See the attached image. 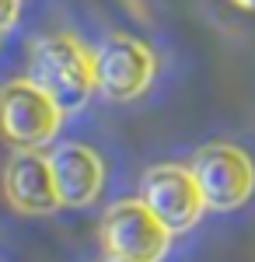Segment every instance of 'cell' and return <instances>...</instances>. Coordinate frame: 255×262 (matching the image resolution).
I'll return each mask as SVG.
<instances>
[{
  "mask_svg": "<svg viewBox=\"0 0 255 262\" xmlns=\"http://www.w3.org/2000/svg\"><path fill=\"white\" fill-rule=\"evenodd\" d=\"M28 81L56 101L59 112H70L84 105L95 88V56H88L70 35H49L32 49Z\"/></svg>",
  "mask_w": 255,
  "mask_h": 262,
  "instance_id": "obj_1",
  "label": "cell"
},
{
  "mask_svg": "<svg viewBox=\"0 0 255 262\" xmlns=\"http://www.w3.org/2000/svg\"><path fill=\"white\" fill-rule=\"evenodd\" d=\"M59 112L56 101L42 95L32 81H14L0 88V137L11 143L18 154H28L53 140L59 129Z\"/></svg>",
  "mask_w": 255,
  "mask_h": 262,
  "instance_id": "obj_2",
  "label": "cell"
},
{
  "mask_svg": "<svg viewBox=\"0 0 255 262\" xmlns=\"http://www.w3.org/2000/svg\"><path fill=\"white\" fill-rule=\"evenodd\" d=\"M172 242V231L140 200L116 203L101 221V245L109 255L130 262H157Z\"/></svg>",
  "mask_w": 255,
  "mask_h": 262,
  "instance_id": "obj_3",
  "label": "cell"
},
{
  "mask_svg": "<svg viewBox=\"0 0 255 262\" xmlns=\"http://www.w3.org/2000/svg\"><path fill=\"white\" fill-rule=\"evenodd\" d=\"M193 179H196L206 206H214V210H235V206H241L252 196L255 168H252L245 150L227 147V143H214V147H203L196 154Z\"/></svg>",
  "mask_w": 255,
  "mask_h": 262,
  "instance_id": "obj_4",
  "label": "cell"
},
{
  "mask_svg": "<svg viewBox=\"0 0 255 262\" xmlns=\"http://www.w3.org/2000/svg\"><path fill=\"white\" fill-rule=\"evenodd\" d=\"M140 203H143L172 234L193 227V224L203 217V210H206V200H203V192H199L193 171L175 168V164H161V168H151V171L143 175Z\"/></svg>",
  "mask_w": 255,
  "mask_h": 262,
  "instance_id": "obj_5",
  "label": "cell"
},
{
  "mask_svg": "<svg viewBox=\"0 0 255 262\" xmlns=\"http://www.w3.org/2000/svg\"><path fill=\"white\" fill-rule=\"evenodd\" d=\"M154 56L137 39L116 35L95 53V88L109 101H130L151 84Z\"/></svg>",
  "mask_w": 255,
  "mask_h": 262,
  "instance_id": "obj_6",
  "label": "cell"
},
{
  "mask_svg": "<svg viewBox=\"0 0 255 262\" xmlns=\"http://www.w3.org/2000/svg\"><path fill=\"white\" fill-rule=\"evenodd\" d=\"M4 196L21 213H53L59 206V192L49 158H42L35 150L11 158L4 171Z\"/></svg>",
  "mask_w": 255,
  "mask_h": 262,
  "instance_id": "obj_7",
  "label": "cell"
},
{
  "mask_svg": "<svg viewBox=\"0 0 255 262\" xmlns=\"http://www.w3.org/2000/svg\"><path fill=\"white\" fill-rule=\"evenodd\" d=\"M53 164V179H56L59 203L67 206H84L98 196L101 189V161L95 150L80 147V143H67L49 158Z\"/></svg>",
  "mask_w": 255,
  "mask_h": 262,
  "instance_id": "obj_8",
  "label": "cell"
},
{
  "mask_svg": "<svg viewBox=\"0 0 255 262\" xmlns=\"http://www.w3.org/2000/svg\"><path fill=\"white\" fill-rule=\"evenodd\" d=\"M18 18V0H0V32Z\"/></svg>",
  "mask_w": 255,
  "mask_h": 262,
  "instance_id": "obj_9",
  "label": "cell"
},
{
  "mask_svg": "<svg viewBox=\"0 0 255 262\" xmlns=\"http://www.w3.org/2000/svg\"><path fill=\"white\" fill-rule=\"evenodd\" d=\"M235 7H241V11H255V0H231Z\"/></svg>",
  "mask_w": 255,
  "mask_h": 262,
  "instance_id": "obj_10",
  "label": "cell"
},
{
  "mask_svg": "<svg viewBox=\"0 0 255 262\" xmlns=\"http://www.w3.org/2000/svg\"><path fill=\"white\" fill-rule=\"evenodd\" d=\"M105 262H130V259H119V255H105Z\"/></svg>",
  "mask_w": 255,
  "mask_h": 262,
  "instance_id": "obj_11",
  "label": "cell"
}]
</instances>
